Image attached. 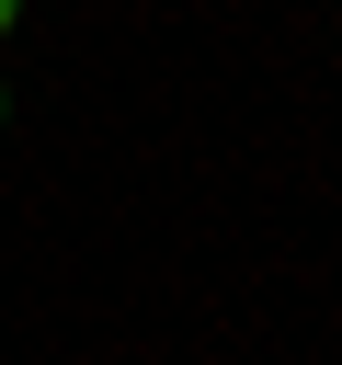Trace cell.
<instances>
[{
  "label": "cell",
  "mask_w": 342,
  "mask_h": 365,
  "mask_svg": "<svg viewBox=\"0 0 342 365\" xmlns=\"http://www.w3.org/2000/svg\"><path fill=\"white\" fill-rule=\"evenodd\" d=\"M11 23H23V0H0V34H11Z\"/></svg>",
  "instance_id": "obj_1"
},
{
  "label": "cell",
  "mask_w": 342,
  "mask_h": 365,
  "mask_svg": "<svg viewBox=\"0 0 342 365\" xmlns=\"http://www.w3.org/2000/svg\"><path fill=\"white\" fill-rule=\"evenodd\" d=\"M0 114H11V103H0Z\"/></svg>",
  "instance_id": "obj_2"
}]
</instances>
